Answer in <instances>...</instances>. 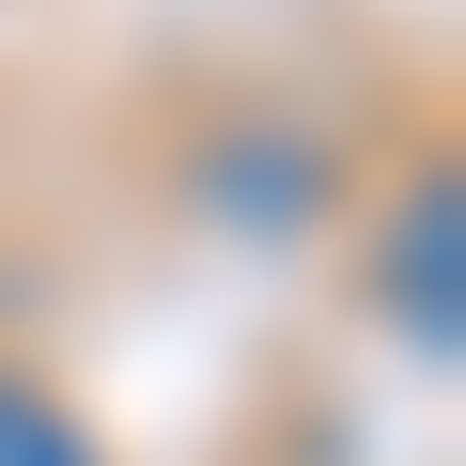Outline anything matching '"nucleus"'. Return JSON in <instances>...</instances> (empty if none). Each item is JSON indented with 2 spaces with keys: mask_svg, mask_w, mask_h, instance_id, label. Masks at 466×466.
Segmentation results:
<instances>
[{
  "mask_svg": "<svg viewBox=\"0 0 466 466\" xmlns=\"http://www.w3.org/2000/svg\"><path fill=\"white\" fill-rule=\"evenodd\" d=\"M389 311L420 327V358H451V187H420V218L389 233Z\"/></svg>",
  "mask_w": 466,
  "mask_h": 466,
  "instance_id": "obj_1",
  "label": "nucleus"
},
{
  "mask_svg": "<svg viewBox=\"0 0 466 466\" xmlns=\"http://www.w3.org/2000/svg\"><path fill=\"white\" fill-rule=\"evenodd\" d=\"M0 466H109V451H94V435L47 404L32 373H0Z\"/></svg>",
  "mask_w": 466,
  "mask_h": 466,
  "instance_id": "obj_2",
  "label": "nucleus"
}]
</instances>
